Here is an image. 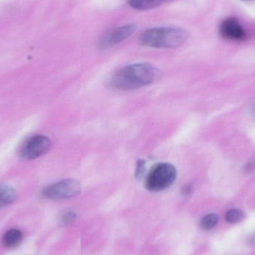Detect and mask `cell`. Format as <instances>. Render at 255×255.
<instances>
[{
	"mask_svg": "<svg viewBox=\"0 0 255 255\" xmlns=\"http://www.w3.org/2000/svg\"><path fill=\"white\" fill-rule=\"evenodd\" d=\"M17 197L16 190L11 186L0 184V208L13 203Z\"/></svg>",
	"mask_w": 255,
	"mask_h": 255,
	"instance_id": "obj_8",
	"label": "cell"
},
{
	"mask_svg": "<svg viewBox=\"0 0 255 255\" xmlns=\"http://www.w3.org/2000/svg\"><path fill=\"white\" fill-rule=\"evenodd\" d=\"M192 191H193V188H192L191 186L190 185L185 186V187H184L182 190L183 194L186 195V196L190 195V193H192Z\"/></svg>",
	"mask_w": 255,
	"mask_h": 255,
	"instance_id": "obj_15",
	"label": "cell"
},
{
	"mask_svg": "<svg viewBox=\"0 0 255 255\" xmlns=\"http://www.w3.org/2000/svg\"><path fill=\"white\" fill-rule=\"evenodd\" d=\"M157 75L158 71L152 64L136 63L118 70L112 78L111 85L118 91H132L152 83Z\"/></svg>",
	"mask_w": 255,
	"mask_h": 255,
	"instance_id": "obj_1",
	"label": "cell"
},
{
	"mask_svg": "<svg viewBox=\"0 0 255 255\" xmlns=\"http://www.w3.org/2000/svg\"><path fill=\"white\" fill-rule=\"evenodd\" d=\"M81 192V184L77 180L64 179L46 187L43 196L52 200L70 199L78 196Z\"/></svg>",
	"mask_w": 255,
	"mask_h": 255,
	"instance_id": "obj_4",
	"label": "cell"
},
{
	"mask_svg": "<svg viewBox=\"0 0 255 255\" xmlns=\"http://www.w3.org/2000/svg\"><path fill=\"white\" fill-rule=\"evenodd\" d=\"M77 218V214L74 211H69L64 213L61 216V221L64 225H69L73 223Z\"/></svg>",
	"mask_w": 255,
	"mask_h": 255,
	"instance_id": "obj_13",
	"label": "cell"
},
{
	"mask_svg": "<svg viewBox=\"0 0 255 255\" xmlns=\"http://www.w3.org/2000/svg\"><path fill=\"white\" fill-rule=\"evenodd\" d=\"M188 39V33L184 28L175 26H162L149 28L142 33L139 40L141 44L157 49H172L182 46Z\"/></svg>",
	"mask_w": 255,
	"mask_h": 255,
	"instance_id": "obj_2",
	"label": "cell"
},
{
	"mask_svg": "<svg viewBox=\"0 0 255 255\" xmlns=\"http://www.w3.org/2000/svg\"><path fill=\"white\" fill-rule=\"evenodd\" d=\"M219 222V217L216 214H209L205 215L201 220L200 226L203 230L209 231L214 229Z\"/></svg>",
	"mask_w": 255,
	"mask_h": 255,
	"instance_id": "obj_11",
	"label": "cell"
},
{
	"mask_svg": "<svg viewBox=\"0 0 255 255\" xmlns=\"http://www.w3.org/2000/svg\"><path fill=\"white\" fill-rule=\"evenodd\" d=\"M145 163L143 160H139L136 163L135 176L137 179H142L145 176Z\"/></svg>",
	"mask_w": 255,
	"mask_h": 255,
	"instance_id": "obj_14",
	"label": "cell"
},
{
	"mask_svg": "<svg viewBox=\"0 0 255 255\" xmlns=\"http://www.w3.org/2000/svg\"><path fill=\"white\" fill-rule=\"evenodd\" d=\"M132 8L139 10H147L157 7L162 0H128Z\"/></svg>",
	"mask_w": 255,
	"mask_h": 255,
	"instance_id": "obj_10",
	"label": "cell"
},
{
	"mask_svg": "<svg viewBox=\"0 0 255 255\" xmlns=\"http://www.w3.org/2000/svg\"><path fill=\"white\" fill-rule=\"evenodd\" d=\"M22 241V233L19 229H12L5 232L2 238V243L7 249H13L19 245Z\"/></svg>",
	"mask_w": 255,
	"mask_h": 255,
	"instance_id": "obj_9",
	"label": "cell"
},
{
	"mask_svg": "<svg viewBox=\"0 0 255 255\" xmlns=\"http://www.w3.org/2000/svg\"><path fill=\"white\" fill-rule=\"evenodd\" d=\"M51 148V140L43 134L31 136L21 145L19 154L27 160H34L46 154Z\"/></svg>",
	"mask_w": 255,
	"mask_h": 255,
	"instance_id": "obj_5",
	"label": "cell"
},
{
	"mask_svg": "<svg viewBox=\"0 0 255 255\" xmlns=\"http://www.w3.org/2000/svg\"><path fill=\"white\" fill-rule=\"evenodd\" d=\"M244 219V213L239 209H231L226 214V220L228 223L235 224L240 223Z\"/></svg>",
	"mask_w": 255,
	"mask_h": 255,
	"instance_id": "obj_12",
	"label": "cell"
},
{
	"mask_svg": "<svg viewBox=\"0 0 255 255\" xmlns=\"http://www.w3.org/2000/svg\"><path fill=\"white\" fill-rule=\"evenodd\" d=\"M220 34L225 39L231 40H244L247 32L236 18L229 17L223 21L220 28Z\"/></svg>",
	"mask_w": 255,
	"mask_h": 255,
	"instance_id": "obj_7",
	"label": "cell"
},
{
	"mask_svg": "<svg viewBox=\"0 0 255 255\" xmlns=\"http://www.w3.org/2000/svg\"><path fill=\"white\" fill-rule=\"evenodd\" d=\"M244 1H248V0H244Z\"/></svg>",
	"mask_w": 255,
	"mask_h": 255,
	"instance_id": "obj_16",
	"label": "cell"
},
{
	"mask_svg": "<svg viewBox=\"0 0 255 255\" xmlns=\"http://www.w3.org/2000/svg\"><path fill=\"white\" fill-rule=\"evenodd\" d=\"M136 28L134 24H127L112 30L105 34L100 40V47L103 49H109L122 43L135 32Z\"/></svg>",
	"mask_w": 255,
	"mask_h": 255,
	"instance_id": "obj_6",
	"label": "cell"
},
{
	"mask_svg": "<svg viewBox=\"0 0 255 255\" xmlns=\"http://www.w3.org/2000/svg\"><path fill=\"white\" fill-rule=\"evenodd\" d=\"M177 178V169L169 163H159L153 166L145 178L148 191L160 192L172 186Z\"/></svg>",
	"mask_w": 255,
	"mask_h": 255,
	"instance_id": "obj_3",
	"label": "cell"
}]
</instances>
